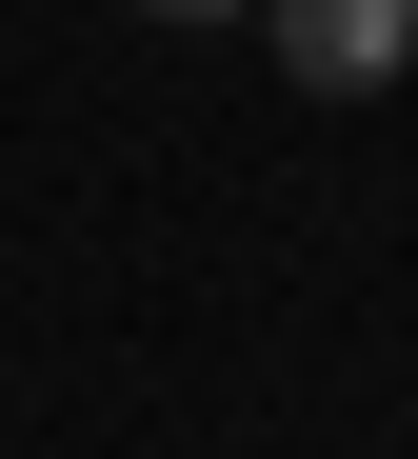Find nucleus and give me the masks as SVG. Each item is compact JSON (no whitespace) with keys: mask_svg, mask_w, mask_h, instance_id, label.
<instances>
[{"mask_svg":"<svg viewBox=\"0 0 418 459\" xmlns=\"http://www.w3.org/2000/svg\"><path fill=\"white\" fill-rule=\"evenodd\" d=\"M260 40H279L299 100H379L398 60H418V0H260Z\"/></svg>","mask_w":418,"mask_h":459,"instance_id":"obj_1","label":"nucleus"},{"mask_svg":"<svg viewBox=\"0 0 418 459\" xmlns=\"http://www.w3.org/2000/svg\"><path fill=\"white\" fill-rule=\"evenodd\" d=\"M140 21H260V0H140Z\"/></svg>","mask_w":418,"mask_h":459,"instance_id":"obj_2","label":"nucleus"}]
</instances>
